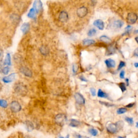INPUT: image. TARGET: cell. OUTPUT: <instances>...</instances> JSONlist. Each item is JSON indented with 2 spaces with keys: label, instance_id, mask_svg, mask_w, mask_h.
<instances>
[{
  "label": "cell",
  "instance_id": "39",
  "mask_svg": "<svg viewBox=\"0 0 138 138\" xmlns=\"http://www.w3.org/2000/svg\"><path fill=\"white\" fill-rule=\"evenodd\" d=\"M3 51L2 50L0 49V60L2 59L3 57Z\"/></svg>",
  "mask_w": 138,
  "mask_h": 138
},
{
  "label": "cell",
  "instance_id": "5",
  "mask_svg": "<svg viewBox=\"0 0 138 138\" xmlns=\"http://www.w3.org/2000/svg\"><path fill=\"white\" fill-rule=\"evenodd\" d=\"M10 107L11 111L14 113L19 112L22 109L21 106H20L19 102L17 101H13L11 102Z\"/></svg>",
  "mask_w": 138,
  "mask_h": 138
},
{
  "label": "cell",
  "instance_id": "45",
  "mask_svg": "<svg viewBox=\"0 0 138 138\" xmlns=\"http://www.w3.org/2000/svg\"><path fill=\"white\" fill-rule=\"evenodd\" d=\"M91 1H92V3L93 4H96V0H91Z\"/></svg>",
  "mask_w": 138,
  "mask_h": 138
},
{
  "label": "cell",
  "instance_id": "26",
  "mask_svg": "<svg viewBox=\"0 0 138 138\" xmlns=\"http://www.w3.org/2000/svg\"><path fill=\"white\" fill-rule=\"evenodd\" d=\"M96 34H97L96 29L92 28L91 29H90V30H89V31H88L87 35H88V36H89V37H92V36H95Z\"/></svg>",
  "mask_w": 138,
  "mask_h": 138
},
{
  "label": "cell",
  "instance_id": "24",
  "mask_svg": "<svg viewBox=\"0 0 138 138\" xmlns=\"http://www.w3.org/2000/svg\"><path fill=\"white\" fill-rule=\"evenodd\" d=\"M4 64L7 65H11V57L9 54H8L5 57V59L4 60Z\"/></svg>",
  "mask_w": 138,
  "mask_h": 138
},
{
  "label": "cell",
  "instance_id": "42",
  "mask_svg": "<svg viewBox=\"0 0 138 138\" xmlns=\"http://www.w3.org/2000/svg\"><path fill=\"white\" fill-rule=\"evenodd\" d=\"M75 136L76 138H83V137H82V136H81V135L79 134H76L75 135Z\"/></svg>",
  "mask_w": 138,
  "mask_h": 138
},
{
  "label": "cell",
  "instance_id": "32",
  "mask_svg": "<svg viewBox=\"0 0 138 138\" xmlns=\"http://www.w3.org/2000/svg\"><path fill=\"white\" fill-rule=\"evenodd\" d=\"M125 120L127 121L130 125H133L134 124V120L133 118H131V117H126L125 118Z\"/></svg>",
  "mask_w": 138,
  "mask_h": 138
},
{
  "label": "cell",
  "instance_id": "31",
  "mask_svg": "<svg viewBox=\"0 0 138 138\" xmlns=\"http://www.w3.org/2000/svg\"><path fill=\"white\" fill-rule=\"evenodd\" d=\"M0 106L3 108H6L8 106V103L7 101L3 99L0 100Z\"/></svg>",
  "mask_w": 138,
  "mask_h": 138
},
{
  "label": "cell",
  "instance_id": "6",
  "mask_svg": "<svg viewBox=\"0 0 138 138\" xmlns=\"http://www.w3.org/2000/svg\"><path fill=\"white\" fill-rule=\"evenodd\" d=\"M138 20V16L136 13H129L127 15V20L128 23L131 24H133L136 23Z\"/></svg>",
  "mask_w": 138,
  "mask_h": 138
},
{
  "label": "cell",
  "instance_id": "47",
  "mask_svg": "<svg viewBox=\"0 0 138 138\" xmlns=\"http://www.w3.org/2000/svg\"><path fill=\"white\" fill-rule=\"evenodd\" d=\"M136 127H137V128L138 127V122H136Z\"/></svg>",
  "mask_w": 138,
  "mask_h": 138
},
{
  "label": "cell",
  "instance_id": "40",
  "mask_svg": "<svg viewBox=\"0 0 138 138\" xmlns=\"http://www.w3.org/2000/svg\"><path fill=\"white\" fill-rule=\"evenodd\" d=\"M134 56L135 57H138V49L137 48L134 51Z\"/></svg>",
  "mask_w": 138,
  "mask_h": 138
},
{
  "label": "cell",
  "instance_id": "21",
  "mask_svg": "<svg viewBox=\"0 0 138 138\" xmlns=\"http://www.w3.org/2000/svg\"><path fill=\"white\" fill-rule=\"evenodd\" d=\"M97 96L99 98H106V99L109 98L107 94L102 91L101 89L98 90V91L97 93Z\"/></svg>",
  "mask_w": 138,
  "mask_h": 138
},
{
  "label": "cell",
  "instance_id": "1",
  "mask_svg": "<svg viewBox=\"0 0 138 138\" xmlns=\"http://www.w3.org/2000/svg\"><path fill=\"white\" fill-rule=\"evenodd\" d=\"M124 123L122 121H118L116 124L113 123H109L106 126L107 131L110 133H116L119 130H121L124 127Z\"/></svg>",
  "mask_w": 138,
  "mask_h": 138
},
{
  "label": "cell",
  "instance_id": "36",
  "mask_svg": "<svg viewBox=\"0 0 138 138\" xmlns=\"http://www.w3.org/2000/svg\"><path fill=\"white\" fill-rule=\"evenodd\" d=\"M90 92H91V95L93 97H95L96 96V90H95V89H94L93 87L90 88Z\"/></svg>",
  "mask_w": 138,
  "mask_h": 138
},
{
  "label": "cell",
  "instance_id": "4",
  "mask_svg": "<svg viewBox=\"0 0 138 138\" xmlns=\"http://www.w3.org/2000/svg\"><path fill=\"white\" fill-rule=\"evenodd\" d=\"M33 7L37 14L40 13L43 10V3L40 0H35L33 3Z\"/></svg>",
  "mask_w": 138,
  "mask_h": 138
},
{
  "label": "cell",
  "instance_id": "9",
  "mask_svg": "<svg viewBox=\"0 0 138 138\" xmlns=\"http://www.w3.org/2000/svg\"><path fill=\"white\" fill-rule=\"evenodd\" d=\"M88 13V9L87 8L85 7H81L78 9L77 11V15L80 18H83Z\"/></svg>",
  "mask_w": 138,
  "mask_h": 138
},
{
  "label": "cell",
  "instance_id": "37",
  "mask_svg": "<svg viewBox=\"0 0 138 138\" xmlns=\"http://www.w3.org/2000/svg\"><path fill=\"white\" fill-rule=\"evenodd\" d=\"M120 78L121 79H124L125 78V71L124 70H122L120 73Z\"/></svg>",
  "mask_w": 138,
  "mask_h": 138
},
{
  "label": "cell",
  "instance_id": "25",
  "mask_svg": "<svg viewBox=\"0 0 138 138\" xmlns=\"http://www.w3.org/2000/svg\"><path fill=\"white\" fill-rule=\"evenodd\" d=\"M89 133L91 135H92L93 137H96L97 136L98 134V131L97 130H96V129L92 128L89 129Z\"/></svg>",
  "mask_w": 138,
  "mask_h": 138
},
{
  "label": "cell",
  "instance_id": "22",
  "mask_svg": "<svg viewBox=\"0 0 138 138\" xmlns=\"http://www.w3.org/2000/svg\"><path fill=\"white\" fill-rule=\"evenodd\" d=\"M39 51H40V52L41 53V54H42L43 55H44V56H46V55H48L49 54V50L48 48L45 46H41L40 49H39Z\"/></svg>",
  "mask_w": 138,
  "mask_h": 138
},
{
  "label": "cell",
  "instance_id": "10",
  "mask_svg": "<svg viewBox=\"0 0 138 138\" xmlns=\"http://www.w3.org/2000/svg\"><path fill=\"white\" fill-rule=\"evenodd\" d=\"M20 72L23 73L26 77H31L32 76H33V72L31 71V70L29 69V68L25 66L21 67L20 69Z\"/></svg>",
  "mask_w": 138,
  "mask_h": 138
},
{
  "label": "cell",
  "instance_id": "38",
  "mask_svg": "<svg viewBox=\"0 0 138 138\" xmlns=\"http://www.w3.org/2000/svg\"><path fill=\"white\" fill-rule=\"evenodd\" d=\"M79 79H80L82 81H84V82H87L88 81V80L85 78V77L84 76H83V75H81V76H80V77H79Z\"/></svg>",
  "mask_w": 138,
  "mask_h": 138
},
{
  "label": "cell",
  "instance_id": "20",
  "mask_svg": "<svg viewBox=\"0 0 138 138\" xmlns=\"http://www.w3.org/2000/svg\"><path fill=\"white\" fill-rule=\"evenodd\" d=\"M116 52V49L113 45H111L108 47L107 52H106V55L107 56H111L112 55L114 54H115Z\"/></svg>",
  "mask_w": 138,
  "mask_h": 138
},
{
  "label": "cell",
  "instance_id": "50",
  "mask_svg": "<svg viewBox=\"0 0 138 138\" xmlns=\"http://www.w3.org/2000/svg\"><path fill=\"white\" fill-rule=\"evenodd\" d=\"M118 138H124V137H118Z\"/></svg>",
  "mask_w": 138,
  "mask_h": 138
},
{
  "label": "cell",
  "instance_id": "43",
  "mask_svg": "<svg viewBox=\"0 0 138 138\" xmlns=\"http://www.w3.org/2000/svg\"><path fill=\"white\" fill-rule=\"evenodd\" d=\"M125 81L126 82V84H127V85L128 86V85H129V80H128V78H126L125 79Z\"/></svg>",
  "mask_w": 138,
  "mask_h": 138
},
{
  "label": "cell",
  "instance_id": "33",
  "mask_svg": "<svg viewBox=\"0 0 138 138\" xmlns=\"http://www.w3.org/2000/svg\"><path fill=\"white\" fill-rule=\"evenodd\" d=\"M99 102L101 104L105 106H106V107H112V106H113L114 105L113 104H112L110 103V102H104V101H99Z\"/></svg>",
  "mask_w": 138,
  "mask_h": 138
},
{
  "label": "cell",
  "instance_id": "3",
  "mask_svg": "<svg viewBox=\"0 0 138 138\" xmlns=\"http://www.w3.org/2000/svg\"><path fill=\"white\" fill-rule=\"evenodd\" d=\"M55 121L60 126H63L67 121V117L64 114H58L55 117Z\"/></svg>",
  "mask_w": 138,
  "mask_h": 138
},
{
  "label": "cell",
  "instance_id": "28",
  "mask_svg": "<svg viewBox=\"0 0 138 138\" xmlns=\"http://www.w3.org/2000/svg\"><path fill=\"white\" fill-rule=\"evenodd\" d=\"M127 112V109L124 107H121L118 108L117 111V113L118 114H122Z\"/></svg>",
  "mask_w": 138,
  "mask_h": 138
},
{
  "label": "cell",
  "instance_id": "19",
  "mask_svg": "<svg viewBox=\"0 0 138 138\" xmlns=\"http://www.w3.org/2000/svg\"><path fill=\"white\" fill-rule=\"evenodd\" d=\"M96 41L93 39H85L83 40V44L85 46H90L95 44Z\"/></svg>",
  "mask_w": 138,
  "mask_h": 138
},
{
  "label": "cell",
  "instance_id": "44",
  "mask_svg": "<svg viewBox=\"0 0 138 138\" xmlns=\"http://www.w3.org/2000/svg\"><path fill=\"white\" fill-rule=\"evenodd\" d=\"M134 66L136 67V68H137V67H138V63H135L134 64Z\"/></svg>",
  "mask_w": 138,
  "mask_h": 138
},
{
  "label": "cell",
  "instance_id": "46",
  "mask_svg": "<svg viewBox=\"0 0 138 138\" xmlns=\"http://www.w3.org/2000/svg\"><path fill=\"white\" fill-rule=\"evenodd\" d=\"M24 138H31L30 136H26L25 137H24Z\"/></svg>",
  "mask_w": 138,
  "mask_h": 138
},
{
  "label": "cell",
  "instance_id": "30",
  "mask_svg": "<svg viewBox=\"0 0 138 138\" xmlns=\"http://www.w3.org/2000/svg\"><path fill=\"white\" fill-rule=\"evenodd\" d=\"M132 26H131V25H127L125 28V32L124 34H123V35H127V34H130V32L132 30Z\"/></svg>",
  "mask_w": 138,
  "mask_h": 138
},
{
  "label": "cell",
  "instance_id": "34",
  "mask_svg": "<svg viewBox=\"0 0 138 138\" xmlns=\"http://www.w3.org/2000/svg\"><path fill=\"white\" fill-rule=\"evenodd\" d=\"M9 70H10L9 67L8 66H6V67H4V68H3L2 71V72L3 73L4 75H7L9 73Z\"/></svg>",
  "mask_w": 138,
  "mask_h": 138
},
{
  "label": "cell",
  "instance_id": "11",
  "mask_svg": "<svg viewBox=\"0 0 138 138\" xmlns=\"http://www.w3.org/2000/svg\"><path fill=\"white\" fill-rule=\"evenodd\" d=\"M59 20L60 22L65 23L67 22L69 20L68 14L65 11H61L59 15Z\"/></svg>",
  "mask_w": 138,
  "mask_h": 138
},
{
  "label": "cell",
  "instance_id": "29",
  "mask_svg": "<svg viewBox=\"0 0 138 138\" xmlns=\"http://www.w3.org/2000/svg\"><path fill=\"white\" fill-rule=\"evenodd\" d=\"M118 85L120 87V90H121L122 92H124L126 90V85L125 83H120L119 84H118Z\"/></svg>",
  "mask_w": 138,
  "mask_h": 138
},
{
  "label": "cell",
  "instance_id": "49",
  "mask_svg": "<svg viewBox=\"0 0 138 138\" xmlns=\"http://www.w3.org/2000/svg\"><path fill=\"white\" fill-rule=\"evenodd\" d=\"M66 138H70V137H69V135H67V136L66 137Z\"/></svg>",
  "mask_w": 138,
  "mask_h": 138
},
{
  "label": "cell",
  "instance_id": "12",
  "mask_svg": "<svg viewBox=\"0 0 138 138\" xmlns=\"http://www.w3.org/2000/svg\"><path fill=\"white\" fill-rule=\"evenodd\" d=\"M16 74L15 73H11L10 75L8 76H5L3 78V81L5 83H10V82L13 81L16 78Z\"/></svg>",
  "mask_w": 138,
  "mask_h": 138
},
{
  "label": "cell",
  "instance_id": "27",
  "mask_svg": "<svg viewBox=\"0 0 138 138\" xmlns=\"http://www.w3.org/2000/svg\"><path fill=\"white\" fill-rule=\"evenodd\" d=\"M78 70V66L77 64H73L72 65V72L73 75H76L77 74V71Z\"/></svg>",
  "mask_w": 138,
  "mask_h": 138
},
{
  "label": "cell",
  "instance_id": "16",
  "mask_svg": "<svg viewBox=\"0 0 138 138\" xmlns=\"http://www.w3.org/2000/svg\"><path fill=\"white\" fill-rule=\"evenodd\" d=\"M25 125L26 130L29 132L33 131L34 130V126L32 122H31L30 121H29V120L25 121Z\"/></svg>",
  "mask_w": 138,
  "mask_h": 138
},
{
  "label": "cell",
  "instance_id": "18",
  "mask_svg": "<svg viewBox=\"0 0 138 138\" xmlns=\"http://www.w3.org/2000/svg\"><path fill=\"white\" fill-rule=\"evenodd\" d=\"M100 40L106 44H110L112 43V40L110 38L106 35H102L100 37Z\"/></svg>",
  "mask_w": 138,
  "mask_h": 138
},
{
  "label": "cell",
  "instance_id": "14",
  "mask_svg": "<svg viewBox=\"0 0 138 138\" xmlns=\"http://www.w3.org/2000/svg\"><path fill=\"white\" fill-rule=\"evenodd\" d=\"M30 24H29V23H23L22 25L21 26L20 30H21L23 34L25 35L28 33L29 30H30Z\"/></svg>",
  "mask_w": 138,
  "mask_h": 138
},
{
  "label": "cell",
  "instance_id": "7",
  "mask_svg": "<svg viewBox=\"0 0 138 138\" xmlns=\"http://www.w3.org/2000/svg\"><path fill=\"white\" fill-rule=\"evenodd\" d=\"M75 100L79 105H84L85 103V100L83 96L81 95L80 93L77 92L74 95Z\"/></svg>",
  "mask_w": 138,
  "mask_h": 138
},
{
  "label": "cell",
  "instance_id": "17",
  "mask_svg": "<svg viewBox=\"0 0 138 138\" xmlns=\"http://www.w3.org/2000/svg\"><path fill=\"white\" fill-rule=\"evenodd\" d=\"M80 124H81L80 122L78 120L74 119H72L70 120L69 126H71L72 127H78L80 125Z\"/></svg>",
  "mask_w": 138,
  "mask_h": 138
},
{
  "label": "cell",
  "instance_id": "13",
  "mask_svg": "<svg viewBox=\"0 0 138 138\" xmlns=\"http://www.w3.org/2000/svg\"><path fill=\"white\" fill-rule=\"evenodd\" d=\"M93 25L100 30H102L104 29V23L101 20H95L93 22Z\"/></svg>",
  "mask_w": 138,
  "mask_h": 138
},
{
  "label": "cell",
  "instance_id": "51",
  "mask_svg": "<svg viewBox=\"0 0 138 138\" xmlns=\"http://www.w3.org/2000/svg\"><path fill=\"white\" fill-rule=\"evenodd\" d=\"M58 138H64V137H59Z\"/></svg>",
  "mask_w": 138,
  "mask_h": 138
},
{
  "label": "cell",
  "instance_id": "2",
  "mask_svg": "<svg viewBox=\"0 0 138 138\" xmlns=\"http://www.w3.org/2000/svg\"><path fill=\"white\" fill-rule=\"evenodd\" d=\"M15 91L16 93L20 96H25L27 93V88L23 84L17 83L15 86Z\"/></svg>",
  "mask_w": 138,
  "mask_h": 138
},
{
  "label": "cell",
  "instance_id": "48",
  "mask_svg": "<svg viewBox=\"0 0 138 138\" xmlns=\"http://www.w3.org/2000/svg\"><path fill=\"white\" fill-rule=\"evenodd\" d=\"M136 40L137 43H138V37H137L136 38Z\"/></svg>",
  "mask_w": 138,
  "mask_h": 138
},
{
  "label": "cell",
  "instance_id": "35",
  "mask_svg": "<svg viewBox=\"0 0 138 138\" xmlns=\"http://www.w3.org/2000/svg\"><path fill=\"white\" fill-rule=\"evenodd\" d=\"M125 65H126V64L124 61H120L119 63V65L118 66V71L121 70V69L122 68V67H124Z\"/></svg>",
  "mask_w": 138,
  "mask_h": 138
},
{
  "label": "cell",
  "instance_id": "15",
  "mask_svg": "<svg viewBox=\"0 0 138 138\" xmlns=\"http://www.w3.org/2000/svg\"><path fill=\"white\" fill-rule=\"evenodd\" d=\"M105 63L108 68H112L116 66V61L111 58L105 60Z\"/></svg>",
  "mask_w": 138,
  "mask_h": 138
},
{
  "label": "cell",
  "instance_id": "23",
  "mask_svg": "<svg viewBox=\"0 0 138 138\" xmlns=\"http://www.w3.org/2000/svg\"><path fill=\"white\" fill-rule=\"evenodd\" d=\"M36 11H35L34 8H31V9L29 10V13L28 14V17L30 19H35L36 17Z\"/></svg>",
  "mask_w": 138,
  "mask_h": 138
},
{
  "label": "cell",
  "instance_id": "8",
  "mask_svg": "<svg viewBox=\"0 0 138 138\" xmlns=\"http://www.w3.org/2000/svg\"><path fill=\"white\" fill-rule=\"evenodd\" d=\"M123 25H124V22L121 20H118L113 21L110 25L112 29H114V30H118V29L121 28Z\"/></svg>",
  "mask_w": 138,
  "mask_h": 138
},
{
  "label": "cell",
  "instance_id": "41",
  "mask_svg": "<svg viewBox=\"0 0 138 138\" xmlns=\"http://www.w3.org/2000/svg\"><path fill=\"white\" fill-rule=\"evenodd\" d=\"M134 105H135V103H134V102H133V103H130V104H128L127 105H126V107L131 108V107H133L134 106Z\"/></svg>",
  "mask_w": 138,
  "mask_h": 138
}]
</instances>
